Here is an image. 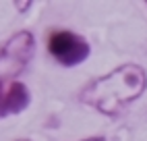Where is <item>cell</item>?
Returning a JSON list of instances; mask_svg holds the SVG:
<instances>
[{"mask_svg": "<svg viewBox=\"0 0 147 141\" xmlns=\"http://www.w3.org/2000/svg\"><path fill=\"white\" fill-rule=\"evenodd\" d=\"M46 48L50 56L62 66H77L85 62L91 54L89 42L77 31L71 29H54L48 33Z\"/></svg>", "mask_w": 147, "mask_h": 141, "instance_id": "3", "label": "cell"}, {"mask_svg": "<svg viewBox=\"0 0 147 141\" xmlns=\"http://www.w3.org/2000/svg\"><path fill=\"white\" fill-rule=\"evenodd\" d=\"M35 35L21 29L0 46V83H13L35 56Z\"/></svg>", "mask_w": 147, "mask_h": 141, "instance_id": "2", "label": "cell"}, {"mask_svg": "<svg viewBox=\"0 0 147 141\" xmlns=\"http://www.w3.org/2000/svg\"><path fill=\"white\" fill-rule=\"evenodd\" d=\"M15 6H17V11L19 13H25V11H29V8H31V2H15Z\"/></svg>", "mask_w": 147, "mask_h": 141, "instance_id": "5", "label": "cell"}, {"mask_svg": "<svg viewBox=\"0 0 147 141\" xmlns=\"http://www.w3.org/2000/svg\"><path fill=\"white\" fill-rule=\"evenodd\" d=\"M17 141H31V139H17Z\"/></svg>", "mask_w": 147, "mask_h": 141, "instance_id": "7", "label": "cell"}, {"mask_svg": "<svg viewBox=\"0 0 147 141\" xmlns=\"http://www.w3.org/2000/svg\"><path fill=\"white\" fill-rule=\"evenodd\" d=\"M81 141H114V139L104 137V135H93V137H87V139H81Z\"/></svg>", "mask_w": 147, "mask_h": 141, "instance_id": "6", "label": "cell"}, {"mask_svg": "<svg viewBox=\"0 0 147 141\" xmlns=\"http://www.w3.org/2000/svg\"><path fill=\"white\" fill-rule=\"evenodd\" d=\"M147 89V73L141 64L126 62L110 73L87 81L79 92V102L104 116L116 118L139 100Z\"/></svg>", "mask_w": 147, "mask_h": 141, "instance_id": "1", "label": "cell"}, {"mask_svg": "<svg viewBox=\"0 0 147 141\" xmlns=\"http://www.w3.org/2000/svg\"><path fill=\"white\" fill-rule=\"evenodd\" d=\"M29 104H31V94L25 83L13 81L6 87L4 83H0V118L8 114H21L29 108Z\"/></svg>", "mask_w": 147, "mask_h": 141, "instance_id": "4", "label": "cell"}]
</instances>
